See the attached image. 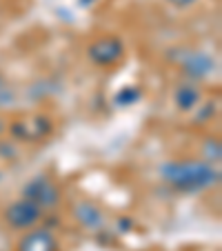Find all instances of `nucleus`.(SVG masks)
<instances>
[{
    "instance_id": "7ed1b4c3",
    "label": "nucleus",
    "mask_w": 222,
    "mask_h": 251,
    "mask_svg": "<svg viewBox=\"0 0 222 251\" xmlns=\"http://www.w3.org/2000/svg\"><path fill=\"white\" fill-rule=\"evenodd\" d=\"M40 216H43V213H40V207L27 198L16 200V202H11L9 207L5 209V220H7V225L14 229L33 227V225L40 220Z\"/></svg>"
},
{
    "instance_id": "f03ea898",
    "label": "nucleus",
    "mask_w": 222,
    "mask_h": 251,
    "mask_svg": "<svg viewBox=\"0 0 222 251\" xmlns=\"http://www.w3.org/2000/svg\"><path fill=\"white\" fill-rule=\"evenodd\" d=\"M87 53H89V60L96 62V65L111 67L124 58V45L116 36H104V38L96 40L94 45H89Z\"/></svg>"
},
{
    "instance_id": "1a4fd4ad",
    "label": "nucleus",
    "mask_w": 222,
    "mask_h": 251,
    "mask_svg": "<svg viewBox=\"0 0 222 251\" xmlns=\"http://www.w3.org/2000/svg\"><path fill=\"white\" fill-rule=\"evenodd\" d=\"M138 98H140V91H138L136 87H127V89H123L118 96H116V102H118L120 107H127V104L136 102Z\"/></svg>"
},
{
    "instance_id": "0eeeda50",
    "label": "nucleus",
    "mask_w": 222,
    "mask_h": 251,
    "mask_svg": "<svg viewBox=\"0 0 222 251\" xmlns=\"http://www.w3.org/2000/svg\"><path fill=\"white\" fill-rule=\"evenodd\" d=\"M74 211H76V213H74V216H76V220L82 225V227L98 229L100 225H102V211H100V209L96 207L94 202H89V200H82V202H78Z\"/></svg>"
},
{
    "instance_id": "f8f14e48",
    "label": "nucleus",
    "mask_w": 222,
    "mask_h": 251,
    "mask_svg": "<svg viewBox=\"0 0 222 251\" xmlns=\"http://www.w3.org/2000/svg\"><path fill=\"white\" fill-rule=\"evenodd\" d=\"M2 91L5 89H2V76H0V94H2Z\"/></svg>"
},
{
    "instance_id": "20e7f679",
    "label": "nucleus",
    "mask_w": 222,
    "mask_h": 251,
    "mask_svg": "<svg viewBox=\"0 0 222 251\" xmlns=\"http://www.w3.org/2000/svg\"><path fill=\"white\" fill-rule=\"evenodd\" d=\"M25 198L36 202L40 209L53 207V204H58V200H60V191H58V187L53 185L49 178L38 176V178H33V180L25 187Z\"/></svg>"
},
{
    "instance_id": "39448f33",
    "label": "nucleus",
    "mask_w": 222,
    "mask_h": 251,
    "mask_svg": "<svg viewBox=\"0 0 222 251\" xmlns=\"http://www.w3.org/2000/svg\"><path fill=\"white\" fill-rule=\"evenodd\" d=\"M178 60L189 78H198L200 80V78H209L216 71L213 58L204 51H180Z\"/></svg>"
},
{
    "instance_id": "6e6552de",
    "label": "nucleus",
    "mask_w": 222,
    "mask_h": 251,
    "mask_svg": "<svg viewBox=\"0 0 222 251\" xmlns=\"http://www.w3.org/2000/svg\"><path fill=\"white\" fill-rule=\"evenodd\" d=\"M173 100H175V107H178V109L191 111L200 104V91H198V87H194V85H180L173 94Z\"/></svg>"
},
{
    "instance_id": "423d86ee",
    "label": "nucleus",
    "mask_w": 222,
    "mask_h": 251,
    "mask_svg": "<svg viewBox=\"0 0 222 251\" xmlns=\"http://www.w3.org/2000/svg\"><path fill=\"white\" fill-rule=\"evenodd\" d=\"M16 251H58V240L47 229H36L20 238Z\"/></svg>"
},
{
    "instance_id": "9b49d317",
    "label": "nucleus",
    "mask_w": 222,
    "mask_h": 251,
    "mask_svg": "<svg viewBox=\"0 0 222 251\" xmlns=\"http://www.w3.org/2000/svg\"><path fill=\"white\" fill-rule=\"evenodd\" d=\"M169 2L175 7H189V5H194L196 0H169Z\"/></svg>"
},
{
    "instance_id": "9d476101",
    "label": "nucleus",
    "mask_w": 222,
    "mask_h": 251,
    "mask_svg": "<svg viewBox=\"0 0 222 251\" xmlns=\"http://www.w3.org/2000/svg\"><path fill=\"white\" fill-rule=\"evenodd\" d=\"M209 160H220V145H218V140L207 142V162Z\"/></svg>"
},
{
    "instance_id": "f257e3e1",
    "label": "nucleus",
    "mask_w": 222,
    "mask_h": 251,
    "mask_svg": "<svg viewBox=\"0 0 222 251\" xmlns=\"http://www.w3.org/2000/svg\"><path fill=\"white\" fill-rule=\"evenodd\" d=\"M160 174L173 189L178 191H202L218 182L220 174L207 160H182L167 162L160 167Z\"/></svg>"
}]
</instances>
